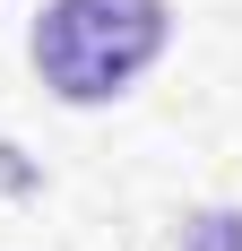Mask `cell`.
Masks as SVG:
<instances>
[{"label":"cell","mask_w":242,"mask_h":251,"mask_svg":"<svg viewBox=\"0 0 242 251\" xmlns=\"http://www.w3.org/2000/svg\"><path fill=\"white\" fill-rule=\"evenodd\" d=\"M165 52V0H52L35 18V70L61 104H104Z\"/></svg>","instance_id":"6da1fadb"}]
</instances>
